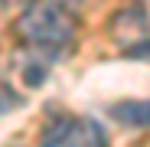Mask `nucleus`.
<instances>
[{
  "label": "nucleus",
  "instance_id": "obj_1",
  "mask_svg": "<svg viewBox=\"0 0 150 147\" xmlns=\"http://www.w3.org/2000/svg\"><path fill=\"white\" fill-rule=\"evenodd\" d=\"M16 36L26 53L56 65L79 39V16L69 0H26L16 16Z\"/></svg>",
  "mask_w": 150,
  "mask_h": 147
},
{
  "label": "nucleus",
  "instance_id": "obj_2",
  "mask_svg": "<svg viewBox=\"0 0 150 147\" xmlns=\"http://www.w3.org/2000/svg\"><path fill=\"white\" fill-rule=\"evenodd\" d=\"M39 147H108V134L91 118L52 114L39 134Z\"/></svg>",
  "mask_w": 150,
  "mask_h": 147
},
{
  "label": "nucleus",
  "instance_id": "obj_3",
  "mask_svg": "<svg viewBox=\"0 0 150 147\" xmlns=\"http://www.w3.org/2000/svg\"><path fill=\"white\" fill-rule=\"evenodd\" d=\"M108 114H111V121H117L124 128L147 131L150 128V98H144V102H114L108 108Z\"/></svg>",
  "mask_w": 150,
  "mask_h": 147
},
{
  "label": "nucleus",
  "instance_id": "obj_4",
  "mask_svg": "<svg viewBox=\"0 0 150 147\" xmlns=\"http://www.w3.org/2000/svg\"><path fill=\"white\" fill-rule=\"evenodd\" d=\"M117 23L134 30V33H140V39H147L150 36V0H131L127 7H124V13L117 16Z\"/></svg>",
  "mask_w": 150,
  "mask_h": 147
},
{
  "label": "nucleus",
  "instance_id": "obj_5",
  "mask_svg": "<svg viewBox=\"0 0 150 147\" xmlns=\"http://www.w3.org/2000/svg\"><path fill=\"white\" fill-rule=\"evenodd\" d=\"M16 108H23V95H20L7 79H0V114L16 111Z\"/></svg>",
  "mask_w": 150,
  "mask_h": 147
},
{
  "label": "nucleus",
  "instance_id": "obj_6",
  "mask_svg": "<svg viewBox=\"0 0 150 147\" xmlns=\"http://www.w3.org/2000/svg\"><path fill=\"white\" fill-rule=\"evenodd\" d=\"M124 56H127V59H150V36H147V39H137V43H131Z\"/></svg>",
  "mask_w": 150,
  "mask_h": 147
},
{
  "label": "nucleus",
  "instance_id": "obj_7",
  "mask_svg": "<svg viewBox=\"0 0 150 147\" xmlns=\"http://www.w3.org/2000/svg\"><path fill=\"white\" fill-rule=\"evenodd\" d=\"M13 4H26V0H0V7H13Z\"/></svg>",
  "mask_w": 150,
  "mask_h": 147
}]
</instances>
